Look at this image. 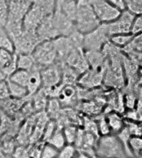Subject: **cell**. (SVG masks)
<instances>
[{
  "label": "cell",
  "mask_w": 142,
  "mask_h": 158,
  "mask_svg": "<svg viewBox=\"0 0 142 158\" xmlns=\"http://www.w3.org/2000/svg\"><path fill=\"white\" fill-rule=\"evenodd\" d=\"M101 23L97 19L90 0H77V13L74 25L82 34L90 33L98 27Z\"/></svg>",
  "instance_id": "cell-1"
},
{
  "label": "cell",
  "mask_w": 142,
  "mask_h": 158,
  "mask_svg": "<svg viewBox=\"0 0 142 158\" xmlns=\"http://www.w3.org/2000/svg\"><path fill=\"white\" fill-rule=\"evenodd\" d=\"M95 152L98 158H127L122 145L114 134L99 136Z\"/></svg>",
  "instance_id": "cell-2"
},
{
  "label": "cell",
  "mask_w": 142,
  "mask_h": 158,
  "mask_svg": "<svg viewBox=\"0 0 142 158\" xmlns=\"http://www.w3.org/2000/svg\"><path fill=\"white\" fill-rule=\"evenodd\" d=\"M36 63L41 68L52 65L57 62V52L53 39L41 41L32 52Z\"/></svg>",
  "instance_id": "cell-3"
},
{
  "label": "cell",
  "mask_w": 142,
  "mask_h": 158,
  "mask_svg": "<svg viewBox=\"0 0 142 158\" xmlns=\"http://www.w3.org/2000/svg\"><path fill=\"white\" fill-rule=\"evenodd\" d=\"M109 38L106 23H101L91 32L83 34V50L101 51L105 44L109 42Z\"/></svg>",
  "instance_id": "cell-4"
},
{
  "label": "cell",
  "mask_w": 142,
  "mask_h": 158,
  "mask_svg": "<svg viewBox=\"0 0 142 158\" xmlns=\"http://www.w3.org/2000/svg\"><path fill=\"white\" fill-rule=\"evenodd\" d=\"M93 10L101 23H107L117 19L120 14L117 8L107 0H90Z\"/></svg>",
  "instance_id": "cell-5"
},
{
  "label": "cell",
  "mask_w": 142,
  "mask_h": 158,
  "mask_svg": "<svg viewBox=\"0 0 142 158\" xmlns=\"http://www.w3.org/2000/svg\"><path fill=\"white\" fill-rule=\"evenodd\" d=\"M135 16L136 15L134 14L126 9L120 13L117 19L113 20L112 22L106 23L107 33L110 37L116 34L131 33V26Z\"/></svg>",
  "instance_id": "cell-6"
},
{
  "label": "cell",
  "mask_w": 142,
  "mask_h": 158,
  "mask_svg": "<svg viewBox=\"0 0 142 158\" xmlns=\"http://www.w3.org/2000/svg\"><path fill=\"white\" fill-rule=\"evenodd\" d=\"M44 8L37 3H33L25 14L22 19V29L24 32L36 33V29L39 27L44 17L47 15Z\"/></svg>",
  "instance_id": "cell-7"
},
{
  "label": "cell",
  "mask_w": 142,
  "mask_h": 158,
  "mask_svg": "<svg viewBox=\"0 0 142 158\" xmlns=\"http://www.w3.org/2000/svg\"><path fill=\"white\" fill-rule=\"evenodd\" d=\"M106 66L96 68H90L81 74L77 79V83L84 88H93L101 84L106 73Z\"/></svg>",
  "instance_id": "cell-8"
},
{
  "label": "cell",
  "mask_w": 142,
  "mask_h": 158,
  "mask_svg": "<svg viewBox=\"0 0 142 158\" xmlns=\"http://www.w3.org/2000/svg\"><path fill=\"white\" fill-rule=\"evenodd\" d=\"M42 87H54L62 83V65L56 62L52 65L43 68L40 71Z\"/></svg>",
  "instance_id": "cell-9"
},
{
  "label": "cell",
  "mask_w": 142,
  "mask_h": 158,
  "mask_svg": "<svg viewBox=\"0 0 142 158\" xmlns=\"http://www.w3.org/2000/svg\"><path fill=\"white\" fill-rule=\"evenodd\" d=\"M17 69V54L0 49V71L8 78Z\"/></svg>",
  "instance_id": "cell-10"
},
{
  "label": "cell",
  "mask_w": 142,
  "mask_h": 158,
  "mask_svg": "<svg viewBox=\"0 0 142 158\" xmlns=\"http://www.w3.org/2000/svg\"><path fill=\"white\" fill-rule=\"evenodd\" d=\"M27 98L17 99V98L9 97L4 100L0 101V110H2L5 114H7L9 117L15 116L19 112L22 106L27 102Z\"/></svg>",
  "instance_id": "cell-11"
},
{
  "label": "cell",
  "mask_w": 142,
  "mask_h": 158,
  "mask_svg": "<svg viewBox=\"0 0 142 158\" xmlns=\"http://www.w3.org/2000/svg\"><path fill=\"white\" fill-rule=\"evenodd\" d=\"M112 134L116 135L125 127V119L120 113L116 111H111L105 114Z\"/></svg>",
  "instance_id": "cell-12"
},
{
  "label": "cell",
  "mask_w": 142,
  "mask_h": 158,
  "mask_svg": "<svg viewBox=\"0 0 142 158\" xmlns=\"http://www.w3.org/2000/svg\"><path fill=\"white\" fill-rule=\"evenodd\" d=\"M55 7H57L67 19L74 23L77 13V0H57Z\"/></svg>",
  "instance_id": "cell-13"
},
{
  "label": "cell",
  "mask_w": 142,
  "mask_h": 158,
  "mask_svg": "<svg viewBox=\"0 0 142 158\" xmlns=\"http://www.w3.org/2000/svg\"><path fill=\"white\" fill-rule=\"evenodd\" d=\"M17 69H22L30 72L34 69H42L37 63L31 53H16Z\"/></svg>",
  "instance_id": "cell-14"
},
{
  "label": "cell",
  "mask_w": 142,
  "mask_h": 158,
  "mask_svg": "<svg viewBox=\"0 0 142 158\" xmlns=\"http://www.w3.org/2000/svg\"><path fill=\"white\" fill-rule=\"evenodd\" d=\"M84 54L90 68H96L105 65L106 55L104 54L102 50H84Z\"/></svg>",
  "instance_id": "cell-15"
},
{
  "label": "cell",
  "mask_w": 142,
  "mask_h": 158,
  "mask_svg": "<svg viewBox=\"0 0 142 158\" xmlns=\"http://www.w3.org/2000/svg\"><path fill=\"white\" fill-rule=\"evenodd\" d=\"M77 89L73 85H63L60 93L58 96V99L62 106L66 105L69 106L76 100L77 97Z\"/></svg>",
  "instance_id": "cell-16"
},
{
  "label": "cell",
  "mask_w": 142,
  "mask_h": 158,
  "mask_svg": "<svg viewBox=\"0 0 142 158\" xmlns=\"http://www.w3.org/2000/svg\"><path fill=\"white\" fill-rule=\"evenodd\" d=\"M40 71L41 69H34L29 72V78L26 86L27 92H28V97L35 94L39 89L42 88V78Z\"/></svg>",
  "instance_id": "cell-17"
},
{
  "label": "cell",
  "mask_w": 142,
  "mask_h": 158,
  "mask_svg": "<svg viewBox=\"0 0 142 158\" xmlns=\"http://www.w3.org/2000/svg\"><path fill=\"white\" fill-rule=\"evenodd\" d=\"M29 98H32L31 104H32L34 112L38 113V112L45 111L47 101H48V98L47 97V95L44 93L43 87L41 89H39L35 94H33V96H31Z\"/></svg>",
  "instance_id": "cell-18"
},
{
  "label": "cell",
  "mask_w": 142,
  "mask_h": 158,
  "mask_svg": "<svg viewBox=\"0 0 142 158\" xmlns=\"http://www.w3.org/2000/svg\"><path fill=\"white\" fill-rule=\"evenodd\" d=\"M6 82L8 85L9 96L11 98H17V99H24V98H29L28 92L26 87L15 83L8 79H6Z\"/></svg>",
  "instance_id": "cell-19"
},
{
  "label": "cell",
  "mask_w": 142,
  "mask_h": 158,
  "mask_svg": "<svg viewBox=\"0 0 142 158\" xmlns=\"http://www.w3.org/2000/svg\"><path fill=\"white\" fill-rule=\"evenodd\" d=\"M61 107H62V105L58 101V98H48L45 112L47 115V117H49V119L56 120L62 112Z\"/></svg>",
  "instance_id": "cell-20"
},
{
  "label": "cell",
  "mask_w": 142,
  "mask_h": 158,
  "mask_svg": "<svg viewBox=\"0 0 142 158\" xmlns=\"http://www.w3.org/2000/svg\"><path fill=\"white\" fill-rule=\"evenodd\" d=\"M45 142L52 145V147L57 148L58 150L62 149L67 144L65 137H64V135H63V128H60L58 127V128L56 129V131L53 132V134Z\"/></svg>",
  "instance_id": "cell-21"
},
{
  "label": "cell",
  "mask_w": 142,
  "mask_h": 158,
  "mask_svg": "<svg viewBox=\"0 0 142 158\" xmlns=\"http://www.w3.org/2000/svg\"><path fill=\"white\" fill-rule=\"evenodd\" d=\"M134 36L135 35L131 33L116 34V35H112L110 37L109 42L118 48H122L132 40Z\"/></svg>",
  "instance_id": "cell-22"
},
{
  "label": "cell",
  "mask_w": 142,
  "mask_h": 158,
  "mask_svg": "<svg viewBox=\"0 0 142 158\" xmlns=\"http://www.w3.org/2000/svg\"><path fill=\"white\" fill-rule=\"evenodd\" d=\"M29 78V72L22 69H16L13 73L8 77V80L26 87Z\"/></svg>",
  "instance_id": "cell-23"
},
{
  "label": "cell",
  "mask_w": 142,
  "mask_h": 158,
  "mask_svg": "<svg viewBox=\"0 0 142 158\" xmlns=\"http://www.w3.org/2000/svg\"><path fill=\"white\" fill-rule=\"evenodd\" d=\"M116 136H117V138L119 139L120 142L122 145L123 148H124V151L126 152V155L127 156V158H133V155L131 154V151H130V148H129V139L131 137V135L129 133L128 130L126 129V127L120 130L118 133L116 134Z\"/></svg>",
  "instance_id": "cell-24"
},
{
  "label": "cell",
  "mask_w": 142,
  "mask_h": 158,
  "mask_svg": "<svg viewBox=\"0 0 142 158\" xmlns=\"http://www.w3.org/2000/svg\"><path fill=\"white\" fill-rule=\"evenodd\" d=\"M0 49L14 52V44L3 26H0Z\"/></svg>",
  "instance_id": "cell-25"
},
{
  "label": "cell",
  "mask_w": 142,
  "mask_h": 158,
  "mask_svg": "<svg viewBox=\"0 0 142 158\" xmlns=\"http://www.w3.org/2000/svg\"><path fill=\"white\" fill-rule=\"evenodd\" d=\"M129 148L134 157L140 156L142 150L141 136H131L129 139Z\"/></svg>",
  "instance_id": "cell-26"
},
{
  "label": "cell",
  "mask_w": 142,
  "mask_h": 158,
  "mask_svg": "<svg viewBox=\"0 0 142 158\" xmlns=\"http://www.w3.org/2000/svg\"><path fill=\"white\" fill-rule=\"evenodd\" d=\"M77 129L78 127L74 124H67L63 127V132L67 144L73 145L75 139H76V136H77Z\"/></svg>",
  "instance_id": "cell-27"
},
{
  "label": "cell",
  "mask_w": 142,
  "mask_h": 158,
  "mask_svg": "<svg viewBox=\"0 0 142 158\" xmlns=\"http://www.w3.org/2000/svg\"><path fill=\"white\" fill-rule=\"evenodd\" d=\"M102 106H99L98 102H83L81 105V110L82 112L86 113V115L91 116V115H99L98 113L101 112Z\"/></svg>",
  "instance_id": "cell-28"
},
{
  "label": "cell",
  "mask_w": 142,
  "mask_h": 158,
  "mask_svg": "<svg viewBox=\"0 0 142 158\" xmlns=\"http://www.w3.org/2000/svg\"><path fill=\"white\" fill-rule=\"evenodd\" d=\"M82 126H83V129L85 131H87L89 133H91L92 135L99 138V133L98 129H97V123H96V120H93L91 118L88 117H85L82 123Z\"/></svg>",
  "instance_id": "cell-29"
},
{
  "label": "cell",
  "mask_w": 142,
  "mask_h": 158,
  "mask_svg": "<svg viewBox=\"0 0 142 158\" xmlns=\"http://www.w3.org/2000/svg\"><path fill=\"white\" fill-rule=\"evenodd\" d=\"M125 127L128 130L131 136H141V124L140 122H135L125 119Z\"/></svg>",
  "instance_id": "cell-30"
},
{
  "label": "cell",
  "mask_w": 142,
  "mask_h": 158,
  "mask_svg": "<svg viewBox=\"0 0 142 158\" xmlns=\"http://www.w3.org/2000/svg\"><path fill=\"white\" fill-rule=\"evenodd\" d=\"M59 150L52 145L44 142L41 149V156L40 158H58Z\"/></svg>",
  "instance_id": "cell-31"
},
{
  "label": "cell",
  "mask_w": 142,
  "mask_h": 158,
  "mask_svg": "<svg viewBox=\"0 0 142 158\" xmlns=\"http://www.w3.org/2000/svg\"><path fill=\"white\" fill-rule=\"evenodd\" d=\"M96 123H97L99 136H107V135L112 134L111 129H110L109 125H108V123L107 121V118L105 117V114L100 116V117L96 121Z\"/></svg>",
  "instance_id": "cell-32"
},
{
  "label": "cell",
  "mask_w": 142,
  "mask_h": 158,
  "mask_svg": "<svg viewBox=\"0 0 142 158\" xmlns=\"http://www.w3.org/2000/svg\"><path fill=\"white\" fill-rule=\"evenodd\" d=\"M126 8L135 15L141 14L142 0H125Z\"/></svg>",
  "instance_id": "cell-33"
},
{
  "label": "cell",
  "mask_w": 142,
  "mask_h": 158,
  "mask_svg": "<svg viewBox=\"0 0 142 158\" xmlns=\"http://www.w3.org/2000/svg\"><path fill=\"white\" fill-rule=\"evenodd\" d=\"M77 152V148L72 144H66L59 150L58 158H74Z\"/></svg>",
  "instance_id": "cell-34"
},
{
  "label": "cell",
  "mask_w": 142,
  "mask_h": 158,
  "mask_svg": "<svg viewBox=\"0 0 142 158\" xmlns=\"http://www.w3.org/2000/svg\"><path fill=\"white\" fill-rule=\"evenodd\" d=\"M58 128V125H57V123L56 121L53 120V119H49L47 121V123L45 125V127L43 129V140L44 141V142H46L47 140L49 138L50 136H52L53 132L56 131V129Z\"/></svg>",
  "instance_id": "cell-35"
},
{
  "label": "cell",
  "mask_w": 142,
  "mask_h": 158,
  "mask_svg": "<svg viewBox=\"0 0 142 158\" xmlns=\"http://www.w3.org/2000/svg\"><path fill=\"white\" fill-rule=\"evenodd\" d=\"M123 98H124L125 107H126L128 110H131L136 108L138 99L140 98L137 99L136 95H135V93H133L132 92H130V93H126L125 96H123Z\"/></svg>",
  "instance_id": "cell-36"
},
{
  "label": "cell",
  "mask_w": 142,
  "mask_h": 158,
  "mask_svg": "<svg viewBox=\"0 0 142 158\" xmlns=\"http://www.w3.org/2000/svg\"><path fill=\"white\" fill-rule=\"evenodd\" d=\"M142 30V18L141 14L136 15L132 21L130 33L133 35H138L141 33Z\"/></svg>",
  "instance_id": "cell-37"
},
{
  "label": "cell",
  "mask_w": 142,
  "mask_h": 158,
  "mask_svg": "<svg viewBox=\"0 0 142 158\" xmlns=\"http://www.w3.org/2000/svg\"><path fill=\"white\" fill-rule=\"evenodd\" d=\"M28 152H29V148L24 146H20V147H15L13 154H14V158H27Z\"/></svg>",
  "instance_id": "cell-38"
},
{
  "label": "cell",
  "mask_w": 142,
  "mask_h": 158,
  "mask_svg": "<svg viewBox=\"0 0 142 158\" xmlns=\"http://www.w3.org/2000/svg\"><path fill=\"white\" fill-rule=\"evenodd\" d=\"M9 93H8V88L6 80L0 81V101L4 100L6 98H9Z\"/></svg>",
  "instance_id": "cell-39"
},
{
  "label": "cell",
  "mask_w": 142,
  "mask_h": 158,
  "mask_svg": "<svg viewBox=\"0 0 142 158\" xmlns=\"http://www.w3.org/2000/svg\"><path fill=\"white\" fill-rule=\"evenodd\" d=\"M42 147H33L29 148L28 157L27 158H40L41 156Z\"/></svg>",
  "instance_id": "cell-40"
},
{
  "label": "cell",
  "mask_w": 142,
  "mask_h": 158,
  "mask_svg": "<svg viewBox=\"0 0 142 158\" xmlns=\"http://www.w3.org/2000/svg\"><path fill=\"white\" fill-rule=\"evenodd\" d=\"M77 158H91V156H89L88 155H87L86 153L77 151Z\"/></svg>",
  "instance_id": "cell-41"
},
{
  "label": "cell",
  "mask_w": 142,
  "mask_h": 158,
  "mask_svg": "<svg viewBox=\"0 0 142 158\" xmlns=\"http://www.w3.org/2000/svg\"><path fill=\"white\" fill-rule=\"evenodd\" d=\"M6 79H7V77H5V75L0 71V81H3V80H6Z\"/></svg>",
  "instance_id": "cell-42"
},
{
  "label": "cell",
  "mask_w": 142,
  "mask_h": 158,
  "mask_svg": "<svg viewBox=\"0 0 142 158\" xmlns=\"http://www.w3.org/2000/svg\"><path fill=\"white\" fill-rule=\"evenodd\" d=\"M74 158H75V157H74Z\"/></svg>",
  "instance_id": "cell-43"
}]
</instances>
